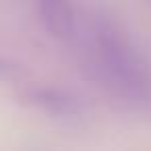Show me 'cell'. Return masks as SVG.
I'll use <instances>...</instances> for the list:
<instances>
[{
  "label": "cell",
  "instance_id": "6da1fadb",
  "mask_svg": "<svg viewBox=\"0 0 151 151\" xmlns=\"http://www.w3.org/2000/svg\"><path fill=\"white\" fill-rule=\"evenodd\" d=\"M99 68L108 85L128 101L151 97V70L141 52L114 25H101L95 33Z\"/></svg>",
  "mask_w": 151,
  "mask_h": 151
},
{
  "label": "cell",
  "instance_id": "7a4b0ae2",
  "mask_svg": "<svg viewBox=\"0 0 151 151\" xmlns=\"http://www.w3.org/2000/svg\"><path fill=\"white\" fill-rule=\"evenodd\" d=\"M17 101L25 108L37 110L42 114H50V116H77L81 110L79 99L62 89V87H54V85H27L21 87L17 91Z\"/></svg>",
  "mask_w": 151,
  "mask_h": 151
},
{
  "label": "cell",
  "instance_id": "3957f363",
  "mask_svg": "<svg viewBox=\"0 0 151 151\" xmlns=\"http://www.w3.org/2000/svg\"><path fill=\"white\" fill-rule=\"evenodd\" d=\"M40 19L52 37L66 40L75 29V13L68 0H35Z\"/></svg>",
  "mask_w": 151,
  "mask_h": 151
},
{
  "label": "cell",
  "instance_id": "277c9868",
  "mask_svg": "<svg viewBox=\"0 0 151 151\" xmlns=\"http://www.w3.org/2000/svg\"><path fill=\"white\" fill-rule=\"evenodd\" d=\"M23 77V66L17 64L15 60L0 58V81H15Z\"/></svg>",
  "mask_w": 151,
  "mask_h": 151
}]
</instances>
